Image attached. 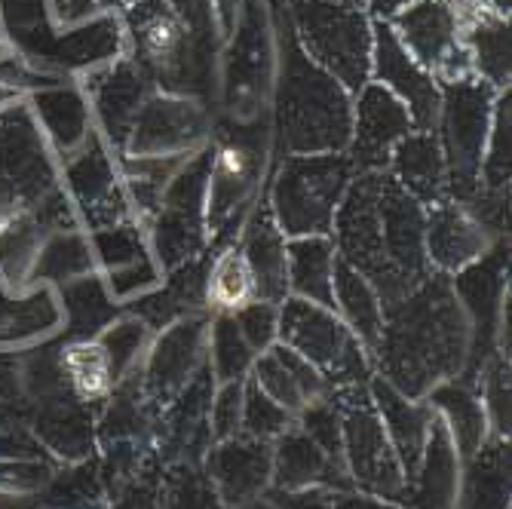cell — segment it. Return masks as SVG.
I'll return each mask as SVG.
<instances>
[{
    "label": "cell",
    "instance_id": "cell-19",
    "mask_svg": "<svg viewBox=\"0 0 512 509\" xmlns=\"http://www.w3.org/2000/svg\"><path fill=\"white\" fill-rule=\"evenodd\" d=\"M246 264L255 280V295L267 304L286 298L289 289V270H286V237L279 230L270 209H258L249 221V234L243 246Z\"/></svg>",
    "mask_w": 512,
    "mask_h": 509
},
{
    "label": "cell",
    "instance_id": "cell-16",
    "mask_svg": "<svg viewBox=\"0 0 512 509\" xmlns=\"http://www.w3.org/2000/svg\"><path fill=\"white\" fill-rule=\"evenodd\" d=\"M86 86L92 92V105H96L105 135L111 138V145L117 151H123L129 142V132L138 120V111L145 108V102L151 96L148 92L151 80L126 59V62H114L105 71H99Z\"/></svg>",
    "mask_w": 512,
    "mask_h": 509
},
{
    "label": "cell",
    "instance_id": "cell-13",
    "mask_svg": "<svg viewBox=\"0 0 512 509\" xmlns=\"http://www.w3.org/2000/svg\"><path fill=\"white\" fill-rule=\"evenodd\" d=\"M283 338L310 365L325 368L332 378H353L362 372V356L353 335L341 322L313 301L295 298L283 310Z\"/></svg>",
    "mask_w": 512,
    "mask_h": 509
},
{
    "label": "cell",
    "instance_id": "cell-1",
    "mask_svg": "<svg viewBox=\"0 0 512 509\" xmlns=\"http://www.w3.org/2000/svg\"><path fill=\"white\" fill-rule=\"evenodd\" d=\"M387 313L390 326L381 332L387 365L408 393L460 365L467 326L445 276H427L408 298L387 307Z\"/></svg>",
    "mask_w": 512,
    "mask_h": 509
},
{
    "label": "cell",
    "instance_id": "cell-45",
    "mask_svg": "<svg viewBox=\"0 0 512 509\" xmlns=\"http://www.w3.org/2000/svg\"><path fill=\"white\" fill-rule=\"evenodd\" d=\"M353 4L362 13H371V16H378L381 22H390L399 10H405L411 4V0H353Z\"/></svg>",
    "mask_w": 512,
    "mask_h": 509
},
{
    "label": "cell",
    "instance_id": "cell-5",
    "mask_svg": "<svg viewBox=\"0 0 512 509\" xmlns=\"http://www.w3.org/2000/svg\"><path fill=\"white\" fill-rule=\"evenodd\" d=\"M497 89L479 77H467L442 86L439 105V148L448 172V194L467 203L482 188V157L491 132Z\"/></svg>",
    "mask_w": 512,
    "mask_h": 509
},
{
    "label": "cell",
    "instance_id": "cell-40",
    "mask_svg": "<svg viewBox=\"0 0 512 509\" xmlns=\"http://www.w3.org/2000/svg\"><path fill=\"white\" fill-rule=\"evenodd\" d=\"M71 310L74 313H80L89 326H99V322H105L111 313H114V307L108 304V298H105V292H102V286L96 283V280H86V283H80L74 292H71Z\"/></svg>",
    "mask_w": 512,
    "mask_h": 509
},
{
    "label": "cell",
    "instance_id": "cell-3",
    "mask_svg": "<svg viewBox=\"0 0 512 509\" xmlns=\"http://www.w3.org/2000/svg\"><path fill=\"white\" fill-rule=\"evenodd\" d=\"M126 31L132 40V65L169 96L191 99L209 77L206 56H200L197 31L169 0H135L126 7Z\"/></svg>",
    "mask_w": 512,
    "mask_h": 509
},
{
    "label": "cell",
    "instance_id": "cell-41",
    "mask_svg": "<svg viewBox=\"0 0 512 509\" xmlns=\"http://www.w3.org/2000/svg\"><path fill=\"white\" fill-rule=\"evenodd\" d=\"M307 436L325 448V454H338V418L332 408H313L307 414Z\"/></svg>",
    "mask_w": 512,
    "mask_h": 509
},
{
    "label": "cell",
    "instance_id": "cell-28",
    "mask_svg": "<svg viewBox=\"0 0 512 509\" xmlns=\"http://www.w3.org/2000/svg\"><path fill=\"white\" fill-rule=\"evenodd\" d=\"M252 295L255 280L243 249H227L224 255H218L206 276V301L218 310H240L252 301Z\"/></svg>",
    "mask_w": 512,
    "mask_h": 509
},
{
    "label": "cell",
    "instance_id": "cell-37",
    "mask_svg": "<svg viewBox=\"0 0 512 509\" xmlns=\"http://www.w3.org/2000/svg\"><path fill=\"white\" fill-rule=\"evenodd\" d=\"M289 414L283 405H276L267 393H261V387L255 384L246 396V427L252 436H270L286 427Z\"/></svg>",
    "mask_w": 512,
    "mask_h": 509
},
{
    "label": "cell",
    "instance_id": "cell-2",
    "mask_svg": "<svg viewBox=\"0 0 512 509\" xmlns=\"http://www.w3.org/2000/svg\"><path fill=\"white\" fill-rule=\"evenodd\" d=\"M289 59L276 96V138L289 157L341 154L350 145L353 105L350 92L322 71L301 46H289Z\"/></svg>",
    "mask_w": 512,
    "mask_h": 509
},
{
    "label": "cell",
    "instance_id": "cell-10",
    "mask_svg": "<svg viewBox=\"0 0 512 509\" xmlns=\"http://www.w3.org/2000/svg\"><path fill=\"white\" fill-rule=\"evenodd\" d=\"M264 169V148L246 132L224 135L212 151L209 188H206V224L227 234L249 206L255 184Z\"/></svg>",
    "mask_w": 512,
    "mask_h": 509
},
{
    "label": "cell",
    "instance_id": "cell-12",
    "mask_svg": "<svg viewBox=\"0 0 512 509\" xmlns=\"http://www.w3.org/2000/svg\"><path fill=\"white\" fill-rule=\"evenodd\" d=\"M209 132L206 111L184 96L157 92L148 96L145 108L129 132L123 148L126 157H169V154H194Z\"/></svg>",
    "mask_w": 512,
    "mask_h": 509
},
{
    "label": "cell",
    "instance_id": "cell-38",
    "mask_svg": "<svg viewBox=\"0 0 512 509\" xmlns=\"http://www.w3.org/2000/svg\"><path fill=\"white\" fill-rule=\"evenodd\" d=\"M234 319H237V326H240V332L252 350L267 347L276 335V310L267 301H249L246 307L237 310Z\"/></svg>",
    "mask_w": 512,
    "mask_h": 509
},
{
    "label": "cell",
    "instance_id": "cell-26",
    "mask_svg": "<svg viewBox=\"0 0 512 509\" xmlns=\"http://www.w3.org/2000/svg\"><path fill=\"white\" fill-rule=\"evenodd\" d=\"M191 154H169V157H123V175H126V188L142 215L157 212L169 181L175 172L188 163Z\"/></svg>",
    "mask_w": 512,
    "mask_h": 509
},
{
    "label": "cell",
    "instance_id": "cell-31",
    "mask_svg": "<svg viewBox=\"0 0 512 509\" xmlns=\"http://www.w3.org/2000/svg\"><path fill=\"white\" fill-rule=\"evenodd\" d=\"M276 467H279V485L286 488H301L329 470L322 451L310 436H286L283 445H279Z\"/></svg>",
    "mask_w": 512,
    "mask_h": 509
},
{
    "label": "cell",
    "instance_id": "cell-47",
    "mask_svg": "<svg viewBox=\"0 0 512 509\" xmlns=\"http://www.w3.org/2000/svg\"><path fill=\"white\" fill-rule=\"evenodd\" d=\"M289 509H329V503H325V497L319 494H304V497H289Z\"/></svg>",
    "mask_w": 512,
    "mask_h": 509
},
{
    "label": "cell",
    "instance_id": "cell-14",
    "mask_svg": "<svg viewBox=\"0 0 512 509\" xmlns=\"http://www.w3.org/2000/svg\"><path fill=\"white\" fill-rule=\"evenodd\" d=\"M414 129L405 105L381 83H365L356 92L353 132H350V163L359 172L387 169L393 148Z\"/></svg>",
    "mask_w": 512,
    "mask_h": 509
},
{
    "label": "cell",
    "instance_id": "cell-42",
    "mask_svg": "<svg viewBox=\"0 0 512 509\" xmlns=\"http://www.w3.org/2000/svg\"><path fill=\"white\" fill-rule=\"evenodd\" d=\"M240 399H243L240 387H227V390L218 396V402H215V408H212V421H215V433H218V436H230V433L237 430V421H240Z\"/></svg>",
    "mask_w": 512,
    "mask_h": 509
},
{
    "label": "cell",
    "instance_id": "cell-24",
    "mask_svg": "<svg viewBox=\"0 0 512 509\" xmlns=\"http://www.w3.org/2000/svg\"><path fill=\"white\" fill-rule=\"evenodd\" d=\"M200 341H203V322L188 319L175 326L154 350L151 356V387L160 393H169L184 384V378L191 375V368L200 356Z\"/></svg>",
    "mask_w": 512,
    "mask_h": 509
},
{
    "label": "cell",
    "instance_id": "cell-39",
    "mask_svg": "<svg viewBox=\"0 0 512 509\" xmlns=\"http://www.w3.org/2000/svg\"><path fill=\"white\" fill-rule=\"evenodd\" d=\"M142 341H145V326H142V322H120L117 329H111V335L105 338L102 347H105V353L111 359L114 372H117V368H123L138 353Z\"/></svg>",
    "mask_w": 512,
    "mask_h": 509
},
{
    "label": "cell",
    "instance_id": "cell-48",
    "mask_svg": "<svg viewBox=\"0 0 512 509\" xmlns=\"http://www.w3.org/2000/svg\"><path fill=\"white\" fill-rule=\"evenodd\" d=\"M485 4L488 13H497V16H506L509 19V0H479V7Z\"/></svg>",
    "mask_w": 512,
    "mask_h": 509
},
{
    "label": "cell",
    "instance_id": "cell-23",
    "mask_svg": "<svg viewBox=\"0 0 512 509\" xmlns=\"http://www.w3.org/2000/svg\"><path fill=\"white\" fill-rule=\"evenodd\" d=\"M289 286L319 307H335V249L322 237H301L286 249Z\"/></svg>",
    "mask_w": 512,
    "mask_h": 509
},
{
    "label": "cell",
    "instance_id": "cell-6",
    "mask_svg": "<svg viewBox=\"0 0 512 509\" xmlns=\"http://www.w3.org/2000/svg\"><path fill=\"white\" fill-rule=\"evenodd\" d=\"M353 175L350 157L341 154H313L286 157L273 181V218L283 234L319 237L329 234L335 224L338 203Z\"/></svg>",
    "mask_w": 512,
    "mask_h": 509
},
{
    "label": "cell",
    "instance_id": "cell-36",
    "mask_svg": "<svg viewBox=\"0 0 512 509\" xmlns=\"http://www.w3.org/2000/svg\"><path fill=\"white\" fill-rule=\"evenodd\" d=\"M436 399L451 408V418L457 424L454 427L457 439H460V445L467 448V454H470L476 448L479 436H482V414H479L476 402L467 393H460V390H439Z\"/></svg>",
    "mask_w": 512,
    "mask_h": 509
},
{
    "label": "cell",
    "instance_id": "cell-46",
    "mask_svg": "<svg viewBox=\"0 0 512 509\" xmlns=\"http://www.w3.org/2000/svg\"><path fill=\"white\" fill-rule=\"evenodd\" d=\"M218 7V16H221V31L224 34H234L237 31V0H212Z\"/></svg>",
    "mask_w": 512,
    "mask_h": 509
},
{
    "label": "cell",
    "instance_id": "cell-11",
    "mask_svg": "<svg viewBox=\"0 0 512 509\" xmlns=\"http://www.w3.org/2000/svg\"><path fill=\"white\" fill-rule=\"evenodd\" d=\"M371 77L405 105L414 129L436 132L442 86L427 68L411 59L393 28L381 19L371 25Z\"/></svg>",
    "mask_w": 512,
    "mask_h": 509
},
{
    "label": "cell",
    "instance_id": "cell-35",
    "mask_svg": "<svg viewBox=\"0 0 512 509\" xmlns=\"http://www.w3.org/2000/svg\"><path fill=\"white\" fill-rule=\"evenodd\" d=\"M258 387H261V393H267L276 405H283V408H298L304 402L301 387L286 372V365L276 359V353H270L258 362Z\"/></svg>",
    "mask_w": 512,
    "mask_h": 509
},
{
    "label": "cell",
    "instance_id": "cell-9",
    "mask_svg": "<svg viewBox=\"0 0 512 509\" xmlns=\"http://www.w3.org/2000/svg\"><path fill=\"white\" fill-rule=\"evenodd\" d=\"M56 194L46 145L25 108L0 114V206L7 212L34 209Z\"/></svg>",
    "mask_w": 512,
    "mask_h": 509
},
{
    "label": "cell",
    "instance_id": "cell-17",
    "mask_svg": "<svg viewBox=\"0 0 512 509\" xmlns=\"http://www.w3.org/2000/svg\"><path fill=\"white\" fill-rule=\"evenodd\" d=\"M393 178L417 203L439 206L448 200V172L439 148V135L427 129H411L390 154Z\"/></svg>",
    "mask_w": 512,
    "mask_h": 509
},
{
    "label": "cell",
    "instance_id": "cell-18",
    "mask_svg": "<svg viewBox=\"0 0 512 509\" xmlns=\"http://www.w3.org/2000/svg\"><path fill=\"white\" fill-rule=\"evenodd\" d=\"M488 249L485 227L460 203H439L427 218V261L442 270H463Z\"/></svg>",
    "mask_w": 512,
    "mask_h": 509
},
{
    "label": "cell",
    "instance_id": "cell-43",
    "mask_svg": "<svg viewBox=\"0 0 512 509\" xmlns=\"http://www.w3.org/2000/svg\"><path fill=\"white\" fill-rule=\"evenodd\" d=\"M157 280V267L148 261V255L138 261V264H132L129 270H114V276H111V283H114V292L117 295H129V292H135V289H145V286H151Z\"/></svg>",
    "mask_w": 512,
    "mask_h": 509
},
{
    "label": "cell",
    "instance_id": "cell-27",
    "mask_svg": "<svg viewBox=\"0 0 512 509\" xmlns=\"http://www.w3.org/2000/svg\"><path fill=\"white\" fill-rule=\"evenodd\" d=\"M215 473L230 500H246L264 485L267 476V448L230 442L215 457Z\"/></svg>",
    "mask_w": 512,
    "mask_h": 509
},
{
    "label": "cell",
    "instance_id": "cell-29",
    "mask_svg": "<svg viewBox=\"0 0 512 509\" xmlns=\"http://www.w3.org/2000/svg\"><path fill=\"white\" fill-rule=\"evenodd\" d=\"M62 365H65V375H68L71 387L83 399H99L111 390L114 368H111V359L102 344L80 341V344L68 347Z\"/></svg>",
    "mask_w": 512,
    "mask_h": 509
},
{
    "label": "cell",
    "instance_id": "cell-7",
    "mask_svg": "<svg viewBox=\"0 0 512 509\" xmlns=\"http://www.w3.org/2000/svg\"><path fill=\"white\" fill-rule=\"evenodd\" d=\"M463 10V0H411L387 25L411 59L427 68L439 86L476 77L470 53L463 46V25L476 13Z\"/></svg>",
    "mask_w": 512,
    "mask_h": 509
},
{
    "label": "cell",
    "instance_id": "cell-34",
    "mask_svg": "<svg viewBox=\"0 0 512 509\" xmlns=\"http://www.w3.org/2000/svg\"><path fill=\"white\" fill-rule=\"evenodd\" d=\"M96 246L99 252L105 255V261L114 267V270H123V264H138L145 258V249H142V237H138V230L129 227V224H114V227H105L96 234Z\"/></svg>",
    "mask_w": 512,
    "mask_h": 509
},
{
    "label": "cell",
    "instance_id": "cell-20",
    "mask_svg": "<svg viewBox=\"0 0 512 509\" xmlns=\"http://www.w3.org/2000/svg\"><path fill=\"white\" fill-rule=\"evenodd\" d=\"M463 46L470 53L473 74L494 86L497 92L509 89V19L476 10L463 25Z\"/></svg>",
    "mask_w": 512,
    "mask_h": 509
},
{
    "label": "cell",
    "instance_id": "cell-30",
    "mask_svg": "<svg viewBox=\"0 0 512 509\" xmlns=\"http://www.w3.org/2000/svg\"><path fill=\"white\" fill-rule=\"evenodd\" d=\"M509 148H512V132H509V89H503L494 102L491 132L482 157V188L485 191H509Z\"/></svg>",
    "mask_w": 512,
    "mask_h": 509
},
{
    "label": "cell",
    "instance_id": "cell-15",
    "mask_svg": "<svg viewBox=\"0 0 512 509\" xmlns=\"http://www.w3.org/2000/svg\"><path fill=\"white\" fill-rule=\"evenodd\" d=\"M68 184L99 230L120 224L126 215V197L117 188L114 163L96 132L86 138V145L77 154L68 157Z\"/></svg>",
    "mask_w": 512,
    "mask_h": 509
},
{
    "label": "cell",
    "instance_id": "cell-22",
    "mask_svg": "<svg viewBox=\"0 0 512 509\" xmlns=\"http://www.w3.org/2000/svg\"><path fill=\"white\" fill-rule=\"evenodd\" d=\"M34 114H37L40 126L50 132V138L56 142V148L62 151L65 160L71 154H77L86 145V138L92 135L86 99L71 86H50V89L37 92Z\"/></svg>",
    "mask_w": 512,
    "mask_h": 509
},
{
    "label": "cell",
    "instance_id": "cell-4",
    "mask_svg": "<svg viewBox=\"0 0 512 509\" xmlns=\"http://www.w3.org/2000/svg\"><path fill=\"white\" fill-rule=\"evenodd\" d=\"M301 50L347 92L371 80V22L353 0H292Z\"/></svg>",
    "mask_w": 512,
    "mask_h": 509
},
{
    "label": "cell",
    "instance_id": "cell-44",
    "mask_svg": "<svg viewBox=\"0 0 512 509\" xmlns=\"http://www.w3.org/2000/svg\"><path fill=\"white\" fill-rule=\"evenodd\" d=\"M212 500H215V497H212L206 488L188 482V485H184V488L175 494V509H215Z\"/></svg>",
    "mask_w": 512,
    "mask_h": 509
},
{
    "label": "cell",
    "instance_id": "cell-8",
    "mask_svg": "<svg viewBox=\"0 0 512 509\" xmlns=\"http://www.w3.org/2000/svg\"><path fill=\"white\" fill-rule=\"evenodd\" d=\"M212 151H197L188 157L154 212V249L160 264L172 273L181 264L194 261L206 237V188H209Z\"/></svg>",
    "mask_w": 512,
    "mask_h": 509
},
{
    "label": "cell",
    "instance_id": "cell-49",
    "mask_svg": "<svg viewBox=\"0 0 512 509\" xmlns=\"http://www.w3.org/2000/svg\"><path fill=\"white\" fill-rule=\"evenodd\" d=\"M135 4V0H96V7L99 10H111V7H129Z\"/></svg>",
    "mask_w": 512,
    "mask_h": 509
},
{
    "label": "cell",
    "instance_id": "cell-25",
    "mask_svg": "<svg viewBox=\"0 0 512 509\" xmlns=\"http://www.w3.org/2000/svg\"><path fill=\"white\" fill-rule=\"evenodd\" d=\"M335 301L344 307L347 319L353 322V329L368 341L378 344L384 332V307L378 292L371 289V283L359 270H353L347 261L335 258Z\"/></svg>",
    "mask_w": 512,
    "mask_h": 509
},
{
    "label": "cell",
    "instance_id": "cell-33",
    "mask_svg": "<svg viewBox=\"0 0 512 509\" xmlns=\"http://www.w3.org/2000/svg\"><path fill=\"white\" fill-rule=\"evenodd\" d=\"M381 396V408L387 411V421L393 424V436L399 442V451L405 457V464L414 467L417 457H421V439H424V421L421 411L408 408L399 396H393L387 387H378Z\"/></svg>",
    "mask_w": 512,
    "mask_h": 509
},
{
    "label": "cell",
    "instance_id": "cell-32",
    "mask_svg": "<svg viewBox=\"0 0 512 509\" xmlns=\"http://www.w3.org/2000/svg\"><path fill=\"white\" fill-rule=\"evenodd\" d=\"M212 353H215V368L224 381H234L246 372L252 359V347L243 338L234 316H218L212 329Z\"/></svg>",
    "mask_w": 512,
    "mask_h": 509
},
{
    "label": "cell",
    "instance_id": "cell-50",
    "mask_svg": "<svg viewBox=\"0 0 512 509\" xmlns=\"http://www.w3.org/2000/svg\"><path fill=\"white\" fill-rule=\"evenodd\" d=\"M341 509H384V506H375V503H368V500H350Z\"/></svg>",
    "mask_w": 512,
    "mask_h": 509
},
{
    "label": "cell",
    "instance_id": "cell-21",
    "mask_svg": "<svg viewBox=\"0 0 512 509\" xmlns=\"http://www.w3.org/2000/svg\"><path fill=\"white\" fill-rule=\"evenodd\" d=\"M347 448L356 479H362L368 488L375 491H393L399 485V470L396 460L387 448L381 424L371 418L365 408L353 411L347 421Z\"/></svg>",
    "mask_w": 512,
    "mask_h": 509
}]
</instances>
